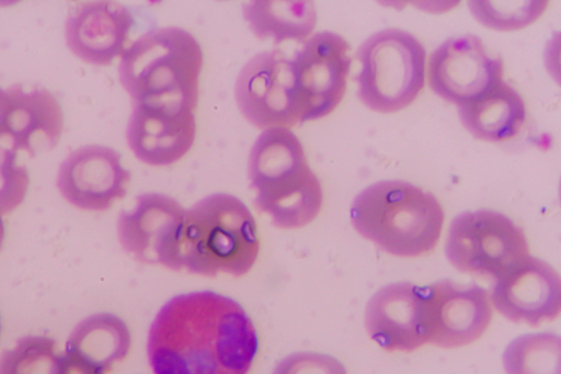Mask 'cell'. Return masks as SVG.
Masks as SVG:
<instances>
[{"label":"cell","mask_w":561,"mask_h":374,"mask_svg":"<svg viewBox=\"0 0 561 374\" xmlns=\"http://www.w3.org/2000/svg\"><path fill=\"white\" fill-rule=\"evenodd\" d=\"M257 349L255 327L242 306L211 291L168 301L147 342L153 374H248Z\"/></svg>","instance_id":"cell-1"},{"label":"cell","mask_w":561,"mask_h":374,"mask_svg":"<svg viewBox=\"0 0 561 374\" xmlns=\"http://www.w3.org/2000/svg\"><path fill=\"white\" fill-rule=\"evenodd\" d=\"M121 56L119 81L134 104L195 110L203 52L191 33L178 26L154 29Z\"/></svg>","instance_id":"cell-2"},{"label":"cell","mask_w":561,"mask_h":374,"mask_svg":"<svg viewBox=\"0 0 561 374\" xmlns=\"http://www.w3.org/2000/svg\"><path fill=\"white\" fill-rule=\"evenodd\" d=\"M254 205L283 229L301 228L319 214L323 193L297 136L284 127L264 129L249 156Z\"/></svg>","instance_id":"cell-3"},{"label":"cell","mask_w":561,"mask_h":374,"mask_svg":"<svg viewBox=\"0 0 561 374\" xmlns=\"http://www.w3.org/2000/svg\"><path fill=\"white\" fill-rule=\"evenodd\" d=\"M351 222L356 231L397 257L431 253L439 239L444 211L438 200L409 182H376L354 199Z\"/></svg>","instance_id":"cell-4"},{"label":"cell","mask_w":561,"mask_h":374,"mask_svg":"<svg viewBox=\"0 0 561 374\" xmlns=\"http://www.w3.org/2000/svg\"><path fill=\"white\" fill-rule=\"evenodd\" d=\"M256 224L247 205L210 194L185 209L179 238L180 270L215 276L247 274L259 256Z\"/></svg>","instance_id":"cell-5"},{"label":"cell","mask_w":561,"mask_h":374,"mask_svg":"<svg viewBox=\"0 0 561 374\" xmlns=\"http://www.w3.org/2000/svg\"><path fill=\"white\" fill-rule=\"evenodd\" d=\"M357 95L370 110L392 113L410 105L424 86L425 49L410 33L387 29L359 46Z\"/></svg>","instance_id":"cell-6"},{"label":"cell","mask_w":561,"mask_h":374,"mask_svg":"<svg viewBox=\"0 0 561 374\" xmlns=\"http://www.w3.org/2000/svg\"><path fill=\"white\" fill-rule=\"evenodd\" d=\"M445 253L457 270L497 277L529 256L525 234L512 219L478 209L457 215L448 230Z\"/></svg>","instance_id":"cell-7"},{"label":"cell","mask_w":561,"mask_h":374,"mask_svg":"<svg viewBox=\"0 0 561 374\" xmlns=\"http://www.w3.org/2000/svg\"><path fill=\"white\" fill-rule=\"evenodd\" d=\"M234 95L252 125L289 128L300 122L293 60L280 50L260 53L240 70Z\"/></svg>","instance_id":"cell-8"},{"label":"cell","mask_w":561,"mask_h":374,"mask_svg":"<svg viewBox=\"0 0 561 374\" xmlns=\"http://www.w3.org/2000/svg\"><path fill=\"white\" fill-rule=\"evenodd\" d=\"M351 46L323 31L308 38L293 59L300 122L323 117L343 99L352 64Z\"/></svg>","instance_id":"cell-9"},{"label":"cell","mask_w":561,"mask_h":374,"mask_svg":"<svg viewBox=\"0 0 561 374\" xmlns=\"http://www.w3.org/2000/svg\"><path fill=\"white\" fill-rule=\"evenodd\" d=\"M184 214L182 205L168 195L141 194L131 211L119 214L118 240L138 261L180 271L179 238Z\"/></svg>","instance_id":"cell-10"},{"label":"cell","mask_w":561,"mask_h":374,"mask_svg":"<svg viewBox=\"0 0 561 374\" xmlns=\"http://www.w3.org/2000/svg\"><path fill=\"white\" fill-rule=\"evenodd\" d=\"M427 75L437 95L461 105L503 80V63L488 54L478 36L465 35L445 41L433 52Z\"/></svg>","instance_id":"cell-11"},{"label":"cell","mask_w":561,"mask_h":374,"mask_svg":"<svg viewBox=\"0 0 561 374\" xmlns=\"http://www.w3.org/2000/svg\"><path fill=\"white\" fill-rule=\"evenodd\" d=\"M130 172L121 155L100 145L80 147L61 162L57 188L64 199L85 211H105L127 192Z\"/></svg>","instance_id":"cell-12"},{"label":"cell","mask_w":561,"mask_h":374,"mask_svg":"<svg viewBox=\"0 0 561 374\" xmlns=\"http://www.w3.org/2000/svg\"><path fill=\"white\" fill-rule=\"evenodd\" d=\"M424 288L428 342L459 348L474 342L488 329L492 309L484 288L449 280Z\"/></svg>","instance_id":"cell-13"},{"label":"cell","mask_w":561,"mask_h":374,"mask_svg":"<svg viewBox=\"0 0 561 374\" xmlns=\"http://www.w3.org/2000/svg\"><path fill=\"white\" fill-rule=\"evenodd\" d=\"M492 302L511 321L530 326L551 321L561 308L560 277L550 264L528 256L496 277Z\"/></svg>","instance_id":"cell-14"},{"label":"cell","mask_w":561,"mask_h":374,"mask_svg":"<svg viewBox=\"0 0 561 374\" xmlns=\"http://www.w3.org/2000/svg\"><path fill=\"white\" fill-rule=\"evenodd\" d=\"M365 327L388 351H413L428 342L425 288L409 282L391 283L367 303Z\"/></svg>","instance_id":"cell-15"},{"label":"cell","mask_w":561,"mask_h":374,"mask_svg":"<svg viewBox=\"0 0 561 374\" xmlns=\"http://www.w3.org/2000/svg\"><path fill=\"white\" fill-rule=\"evenodd\" d=\"M196 134L194 110L134 104L126 140L134 155L150 166L180 160L193 146Z\"/></svg>","instance_id":"cell-16"},{"label":"cell","mask_w":561,"mask_h":374,"mask_svg":"<svg viewBox=\"0 0 561 374\" xmlns=\"http://www.w3.org/2000/svg\"><path fill=\"white\" fill-rule=\"evenodd\" d=\"M134 24L130 11L112 1H91L76 7L66 21L70 50L91 65H110L122 55Z\"/></svg>","instance_id":"cell-17"},{"label":"cell","mask_w":561,"mask_h":374,"mask_svg":"<svg viewBox=\"0 0 561 374\" xmlns=\"http://www.w3.org/2000/svg\"><path fill=\"white\" fill-rule=\"evenodd\" d=\"M7 92L3 137H8L11 148L34 156L55 147L64 125L58 100L43 88L24 90L13 86Z\"/></svg>","instance_id":"cell-18"},{"label":"cell","mask_w":561,"mask_h":374,"mask_svg":"<svg viewBox=\"0 0 561 374\" xmlns=\"http://www.w3.org/2000/svg\"><path fill=\"white\" fill-rule=\"evenodd\" d=\"M131 337L125 321L110 313H100L80 321L70 333L64 354L68 370L106 374L129 353Z\"/></svg>","instance_id":"cell-19"},{"label":"cell","mask_w":561,"mask_h":374,"mask_svg":"<svg viewBox=\"0 0 561 374\" xmlns=\"http://www.w3.org/2000/svg\"><path fill=\"white\" fill-rule=\"evenodd\" d=\"M462 125L478 139L500 141L514 136L525 122L519 93L503 80L479 98L458 105Z\"/></svg>","instance_id":"cell-20"},{"label":"cell","mask_w":561,"mask_h":374,"mask_svg":"<svg viewBox=\"0 0 561 374\" xmlns=\"http://www.w3.org/2000/svg\"><path fill=\"white\" fill-rule=\"evenodd\" d=\"M243 16L259 38L273 37L304 42L316 25V10L310 1H251L243 5Z\"/></svg>","instance_id":"cell-21"},{"label":"cell","mask_w":561,"mask_h":374,"mask_svg":"<svg viewBox=\"0 0 561 374\" xmlns=\"http://www.w3.org/2000/svg\"><path fill=\"white\" fill-rule=\"evenodd\" d=\"M561 342L551 332L523 335L503 353L506 374H560Z\"/></svg>","instance_id":"cell-22"},{"label":"cell","mask_w":561,"mask_h":374,"mask_svg":"<svg viewBox=\"0 0 561 374\" xmlns=\"http://www.w3.org/2000/svg\"><path fill=\"white\" fill-rule=\"evenodd\" d=\"M0 374H64V354L51 338L23 337L1 354Z\"/></svg>","instance_id":"cell-23"},{"label":"cell","mask_w":561,"mask_h":374,"mask_svg":"<svg viewBox=\"0 0 561 374\" xmlns=\"http://www.w3.org/2000/svg\"><path fill=\"white\" fill-rule=\"evenodd\" d=\"M473 15L484 25L496 30H515L535 21L546 2H469Z\"/></svg>","instance_id":"cell-24"},{"label":"cell","mask_w":561,"mask_h":374,"mask_svg":"<svg viewBox=\"0 0 561 374\" xmlns=\"http://www.w3.org/2000/svg\"><path fill=\"white\" fill-rule=\"evenodd\" d=\"M30 178L16 160V151L0 145V215L14 211L27 192Z\"/></svg>","instance_id":"cell-25"},{"label":"cell","mask_w":561,"mask_h":374,"mask_svg":"<svg viewBox=\"0 0 561 374\" xmlns=\"http://www.w3.org/2000/svg\"><path fill=\"white\" fill-rule=\"evenodd\" d=\"M272 374H347L335 358L316 352H296L280 360Z\"/></svg>","instance_id":"cell-26"},{"label":"cell","mask_w":561,"mask_h":374,"mask_svg":"<svg viewBox=\"0 0 561 374\" xmlns=\"http://www.w3.org/2000/svg\"><path fill=\"white\" fill-rule=\"evenodd\" d=\"M8 92L0 88V138L3 137Z\"/></svg>","instance_id":"cell-27"},{"label":"cell","mask_w":561,"mask_h":374,"mask_svg":"<svg viewBox=\"0 0 561 374\" xmlns=\"http://www.w3.org/2000/svg\"><path fill=\"white\" fill-rule=\"evenodd\" d=\"M3 240H4V223L0 215V249L2 247Z\"/></svg>","instance_id":"cell-28"},{"label":"cell","mask_w":561,"mask_h":374,"mask_svg":"<svg viewBox=\"0 0 561 374\" xmlns=\"http://www.w3.org/2000/svg\"><path fill=\"white\" fill-rule=\"evenodd\" d=\"M64 374H92V373H76V372H68V371H65Z\"/></svg>","instance_id":"cell-29"}]
</instances>
